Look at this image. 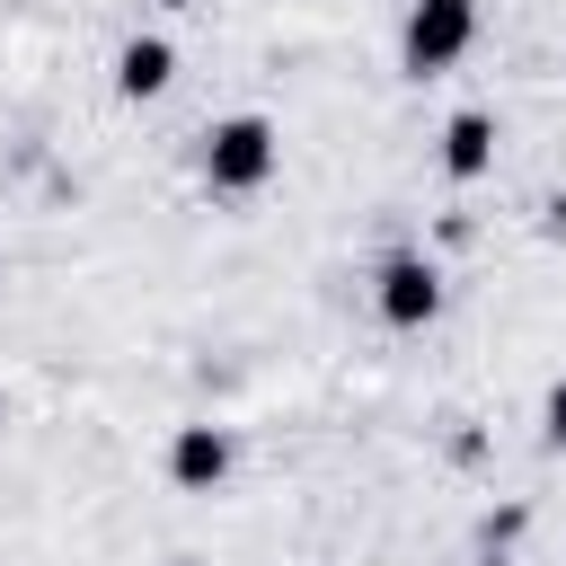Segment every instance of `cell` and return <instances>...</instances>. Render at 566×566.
I'll use <instances>...</instances> for the list:
<instances>
[{"mask_svg": "<svg viewBox=\"0 0 566 566\" xmlns=\"http://www.w3.org/2000/svg\"><path fill=\"white\" fill-rule=\"evenodd\" d=\"M274 168H283L274 115H221L203 133V186L212 195H256V186H274Z\"/></svg>", "mask_w": 566, "mask_h": 566, "instance_id": "1", "label": "cell"}, {"mask_svg": "<svg viewBox=\"0 0 566 566\" xmlns=\"http://www.w3.org/2000/svg\"><path fill=\"white\" fill-rule=\"evenodd\" d=\"M469 44H478V0H416L407 27H398V71L407 80H442Z\"/></svg>", "mask_w": 566, "mask_h": 566, "instance_id": "2", "label": "cell"}, {"mask_svg": "<svg viewBox=\"0 0 566 566\" xmlns=\"http://www.w3.org/2000/svg\"><path fill=\"white\" fill-rule=\"evenodd\" d=\"M371 301H380V318L389 327H433L442 318V265L424 256V248H398V256H380V274H371Z\"/></svg>", "mask_w": 566, "mask_h": 566, "instance_id": "3", "label": "cell"}, {"mask_svg": "<svg viewBox=\"0 0 566 566\" xmlns=\"http://www.w3.org/2000/svg\"><path fill=\"white\" fill-rule=\"evenodd\" d=\"M230 469H239V442H230L221 424H177V433H168V478H177L186 495H221Z\"/></svg>", "mask_w": 566, "mask_h": 566, "instance_id": "4", "label": "cell"}, {"mask_svg": "<svg viewBox=\"0 0 566 566\" xmlns=\"http://www.w3.org/2000/svg\"><path fill=\"white\" fill-rule=\"evenodd\" d=\"M495 142H504L495 115H486V106H460V115L442 124V177H451V186H478V177L495 168Z\"/></svg>", "mask_w": 566, "mask_h": 566, "instance_id": "5", "label": "cell"}, {"mask_svg": "<svg viewBox=\"0 0 566 566\" xmlns=\"http://www.w3.org/2000/svg\"><path fill=\"white\" fill-rule=\"evenodd\" d=\"M168 80H177V44H168V35H133V44L115 53V97L150 106V97H168Z\"/></svg>", "mask_w": 566, "mask_h": 566, "instance_id": "6", "label": "cell"}, {"mask_svg": "<svg viewBox=\"0 0 566 566\" xmlns=\"http://www.w3.org/2000/svg\"><path fill=\"white\" fill-rule=\"evenodd\" d=\"M539 442L566 451V380H548V398H539Z\"/></svg>", "mask_w": 566, "mask_h": 566, "instance_id": "7", "label": "cell"}, {"mask_svg": "<svg viewBox=\"0 0 566 566\" xmlns=\"http://www.w3.org/2000/svg\"><path fill=\"white\" fill-rule=\"evenodd\" d=\"M159 9H203V0H159Z\"/></svg>", "mask_w": 566, "mask_h": 566, "instance_id": "8", "label": "cell"}, {"mask_svg": "<svg viewBox=\"0 0 566 566\" xmlns=\"http://www.w3.org/2000/svg\"><path fill=\"white\" fill-rule=\"evenodd\" d=\"M478 566H504V557H478Z\"/></svg>", "mask_w": 566, "mask_h": 566, "instance_id": "9", "label": "cell"}, {"mask_svg": "<svg viewBox=\"0 0 566 566\" xmlns=\"http://www.w3.org/2000/svg\"><path fill=\"white\" fill-rule=\"evenodd\" d=\"M168 566H195V557H168Z\"/></svg>", "mask_w": 566, "mask_h": 566, "instance_id": "10", "label": "cell"}]
</instances>
